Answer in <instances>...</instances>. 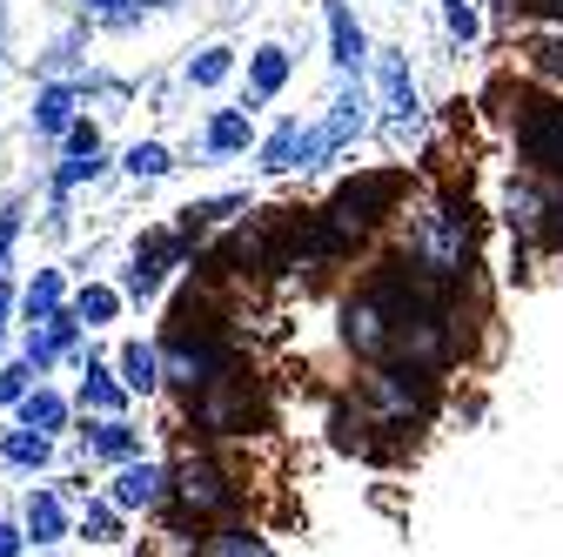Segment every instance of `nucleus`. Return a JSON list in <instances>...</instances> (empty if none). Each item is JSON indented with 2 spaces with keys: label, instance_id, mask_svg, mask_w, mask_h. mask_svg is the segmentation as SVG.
<instances>
[{
  "label": "nucleus",
  "instance_id": "nucleus-1",
  "mask_svg": "<svg viewBox=\"0 0 563 557\" xmlns=\"http://www.w3.org/2000/svg\"><path fill=\"white\" fill-rule=\"evenodd\" d=\"M396 262L409 275H422V283L450 290V296H470L476 290V208H470V195L463 188H437L402 222Z\"/></svg>",
  "mask_w": 563,
  "mask_h": 557
},
{
  "label": "nucleus",
  "instance_id": "nucleus-30",
  "mask_svg": "<svg viewBox=\"0 0 563 557\" xmlns=\"http://www.w3.org/2000/svg\"><path fill=\"white\" fill-rule=\"evenodd\" d=\"M121 168H128L134 182H162V175L175 168V155H168V142H134V149L121 155Z\"/></svg>",
  "mask_w": 563,
  "mask_h": 557
},
{
  "label": "nucleus",
  "instance_id": "nucleus-9",
  "mask_svg": "<svg viewBox=\"0 0 563 557\" xmlns=\"http://www.w3.org/2000/svg\"><path fill=\"white\" fill-rule=\"evenodd\" d=\"M188 255H195V249H188L175 229H148V236L134 242V255H128V269H121V283H114L121 303H155V296L168 290V275H175Z\"/></svg>",
  "mask_w": 563,
  "mask_h": 557
},
{
  "label": "nucleus",
  "instance_id": "nucleus-6",
  "mask_svg": "<svg viewBox=\"0 0 563 557\" xmlns=\"http://www.w3.org/2000/svg\"><path fill=\"white\" fill-rule=\"evenodd\" d=\"M504 222H510V236L530 255H563V188L530 175V168H517L504 182Z\"/></svg>",
  "mask_w": 563,
  "mask_h": 557
},
{
  "label": "nucleus",
  "instance_id": "nucleus-25",
  "mask_svg": "<svg viewBox=\"0 0 563 557\" xmlns=\"http://www.w3.org/2000/svg\"><path fill=\"white\" fill-rule=\"evenodd\" d=\"M0 457H8L14 470H27V477H34V470H47V463H54V437H41V430H21V424H14L8 437H0Z\"/></svg>",
  "mask_w": 563,
  "mask_h": 557
},
{
  "label": "nucleus",
  "instance_id": "nucleus-27",
  "mask_svg": "<svg viewBox=\"0 0 563 557\" xmlns=\"http://www.w3.org/2000/svg\"><path fill=\"white\" fill-rule=\"evenodd\" d=\"M208 557H275V544L249 524H222L216 537H208Z\"/></svg>",
  "mask_w": 563,
  "mask_h": 557
},
{
  "label": "nucleus",
  "instance_id": "nucleus-5",
  "mask_svg": "<svg viewBox=\"0 0 563 557\" xmlns=\"http://www.w3.org/2000/svg\"><path fill=\"white\" fill-rule=\"evenodd\" d=\"M175 403H181L188 437H208V444H229V437H249V430L268 424V396H262V383L249 370H229V376H216L208 390L175 396Z\"/></svg>",
  "mask_w": 563,
  "mask_h": 557
},
{
  "label": "nucleus",
  "instance_id": "nucleus-19",
  "mask_svg": "<svg viewBox=\"0 0 563 557\" xmlns=\"http://www.w3.org/2000/svg\"><path fill=\"white\" fill-rule=\"evenodd\" d=\"M114 376H121L128 396H155L162 390V350H155V342H121Z\"/></svg>",
  "mask_w": 563,
  "mask_h": 557
},
{
  "label": "nucleus",
  "instance_id": "nucleus-39",
  "mask_svg": "<svg viewBox=\"0 0 563 557\" xmlns=\"http://www.w3.org/2000/svg\"><path fill=\"white\" fill-rule=\"evenodd\" d=\"M0 41H8V0H0Z\"/></svg>",
  "mask_w": 563,
  "mask_h": 557
},
{
  "label": "nucleus",
  "instance_id": "nucleus-14",
  "mask_svg": "<svg viewBox=\"0 0 563 557\" xmlns=\"http://www.w3.org/2000/svg\"><path fill=\"white\" fill-rule=\"evenodd\" d=\"M329 47H335V67L349 81H363V67H369V34H363V21L349 14V0H329Z\"/></svg>",
  "mask_w": 563,
  "mask_h": 557
},
{
  "label": "nucleus",
  "instance_id": "nucleus-16",
  "mask_svg": "<svg viewBox=\"0 0 563 557\" xmlns=\"http://www.w3.org/2000/svg\"><path fill=\"white\" fill-rule=\"evenodd\" d=\"M289 75H296V54L282 47V41H268V47H255L249 54V108H262V101H275L282 88H289Z\"/></svg>",
  "mask_w": 563,
  "mask_h": 557
},
{
  "label": "nucleus",
  "instance_id": "nucleus-33",
  "mask_svg": "<svg viewBox=\"0 0 563 557\" xmlns=\"http://www.w3.org/2000/svg\"><path fill=\"white\" fill-rule=\"evenodd\" d=\"M21 363H27L34 376H47V370L60 363V350H54V336H47V323H34V329L21 336Z\"/></svg>",
  "mask_w": 563,
  "mask_h": 557
},
{
  "label": "nucleus",
  "instance_id": "nucleus-29",
  "mask_svg": "<svg viewBox=\"0 0 563 557\" xmlns=\"http://www.w3.org/2000/svg\"><path fill=\"white\" fill-rule=\"evenodd\" d=\"M235 75V47H201L188 61V88H222Z\"/></svg>",
  "mask_w": 563,
  "mask_h": 557
},
{
  "label": "nucleus",
  "instance_id": "nucleus-32",
  "mask_svg": "<svg viewBox=\"0 0 563 557\" xmlns=\"http://www.w3.org/2000/svg\"><path fill=\"white\" fill-rule=\"evenodd\" d=\"M443 28H450L456 47H476L483 41V8L476 0H443Z\"/></svg>",
  "mask_w": 563,
  "mask_h": 557
},
{
  "label": "nucleus",
  "instance_id": "nucleus-17",
  "mask_svg": "<svg viewBox=\"0 0 563 557\" xmlns=\"http://www.w3.org/2000/svg\"><path fill=\"white\" fill-rule=\"evenodd\" d=\"M81 444H88L95 463H128V457H141V430L128 424V416H95V424L81 430Z\"/></svg>",
  "mask_w": 563,
  "mask_h": 557
},
{
  "label": "nucleus",
  "instance_id": "nucleus-4",
  "mask_svg": "<svg viewBox=\"0 0 563 557\" xmlns=\"http://www.w3.org/2000/svg\"><path fill=\"white\" fill-rule=\"evenodd\" d=\"M242 477L216 457V450H181L175 463H168V517H175V531H222V524H235V511H242Z\"/></svg>",
  "mask_w": 563,
  "mask_h": 557
},
{
  "label": "nucleus",
  "instance_id": "nucleus-23",
  "mask_svg": "<svg viewBox=\"0 0 563 557\" xmlns=\"http://www.w3.org/2000/svg\"><path fill=\"white\" fill-rule=\"evenodd\" d=\"M54 309H67V283H60V269H34V283L21 290V316H27V329H34V323H47Z\"/></svg>",
  "mask_w": 563,
  "mask_h": 557
},
{
  "label": "nucleus",
  "instance_id": "nucleus-26",
  "mask_svg": "<svg viewBox=\"0 0 563 557\" xmlns=\"http://www.w3.org/2000/svg\"><path fill=\"white\" fill-rule=\"evenodd\" d=\"M67 309L81 316V329H108V323L121 316V290H114V283H88V290H81L75 303H67Z\"/></svg>",
  "mask_w": 563,
  "mask_h": 557
},
{
  "label": "nucleus",
  "instance_id": "nucleus-36",
  "mask_svg": "<svg viewBox=\"0 0 563 557\" xmlns=\"http://www.w3.org/2000/svg\"><path fill=\"white\" fill-rule=\"evenodd\" d=\"M510 14H523V21H543V28H563V0H504Z\"/></svg>",
  "mask_w": 563,
  "mask_h": 557
},
{
  "label": "nucleus",
  "instance_id": "nucleus-20",
  "mask_svg": "<svg viewBox=\"0 0 563 557\" xmlns=\"http://www.w3.org/2000/svg\"><path fill=\"white\" fill-rule=\"evenodd\" d=\"M81 409H95V416H121L128 409V390H121L114 363H101V357L81 363Z\"/></svg>",
  "mask_w": 563,
  "mask_h": 557
},
{
  "label": "nucleus",
  "instance_id": "nucleus-8",
  "mask_svg": "<svg viewBox=\"0 0 563 557\" xmlns=\"http://www.w3.org/2000/svg\"><path fill=\"white\" fill-rule=\"evenodd\" d=\"M363 128H369V88L342 75L329 114H322L316 128H302V162H296V168H322V162H335L342 149H356V134H363Z\"/></svg>",
  "mask_w": 563,
  "mask_h": 557
},
{
  "label": "nucleus",
  "instance_id": "nucleus-37",
  "mask_svg": "<svg viewBox=\"0 0 563 557\" xmlns=\"http://www.w3.org/2000/svg\"><path fill=\"white\" fill-rule=\"evenodd\" d=\"M0 557H27V531H21V517H0Z\"/></svg>",
  "mask_w": 563,
  "mask_h": 557
},
{
  "label": "nucleus",
  "instance_id": "nucleus-11",
  "mask_svg": "<svg viewBox=\"0 0 563 557\" xmlns=\"http://www.w3.org/2000/svg\"><path fill=\"white\" fill-rule=\"evenodd\" d=\"M162 498H168V463H155V457H128V463H114L108 504H114L121 517H134V511H162Z\"/></svg>",
  "mask_w": 563,
  "mask_h": 557
},
{
  "label": "nucleus",
  "instance_id": "nucleus-2",
  "mask_svg": "<svg viewBox=\"0 0 563 557\" xmlns=\"http://www.w3.org/2000/svg\"><path fill=\"white\" fill-rule=\"evenodd\" d=\"M437 376L430 370H402V363H376L363 383H356V403L363 409V424H369V437H376V457H389V450H402V444H416V430H430V416H437Z\"/></svg>",
  "mask_w": 563,
  "mask_h": 557
},
{
  "label": "nucleus",
  "instance_id": "nucleus-21",
  "mask_svg": "<svg viewBox=\"0 0 563 557\" xmlns=\"http://www.w3.org/2000/svg\"><path fill=\"white\" fill-rule=\"evenodd\" d=\"M523 75L563 95V28H537V34L523 41Z\"/></svg>",
  "mask_w": 563,
  "mask_h": 557
},
{
  "label": "nucleus",
  "instance_id": "nucleus-34",
  "mask_svg": "<svg viewBox=\"0 0 563 557\" xmlns=\"http://www.w3.org/2000/svg\"><path fill=\"white\" fill-rule=\"evenodd\" d=\"M21 229H27V208H21V201H8V208H0V275H8V262H14Z\"/></svg>",
  "mask_w": 563,
  "mask_h": 557
},
{
  "label": "nucleus",
  "instance_id": "nucleus-31",
  "mask_svg": "<svg viewBox=\"0 0 563 557\" xmlns=\"http://www.w3.org/2000/svg\"><path fill=\"white\" fill-rule=\"evenodd\" d=\"M101 168H108V155H101V149H88V155H67V162H60V168H54V195H60V201H67V195H75V188H81V182H95V175H101Z\"/></svg>",
  "mask_w": 563,
  "mask_h": 557
},
{
  "label": "nucleus",
  "instance_id": "nucleus-24",
  "mask_svg": "<svg viewBox=\"0 0 563 557\" xmlns=\"http://www.w3.org/2000/svg\"><path fill=\"white\" fill-rule=\"evenodd\" d=\"M296 162H302V121L289 114V121H275V134L262 142V175H296Z\"/></svg>",
  "mask_w": 563,
  "mask_h": 557
},
{
  "label": "nucleus",
  "instance_id": "nucleus-38",
  "mask_svg": "<svg viewBox=\"0 0 563 557\" xmlns=\"http://www.w3.org/2000/svg\"><path fill=\"white\" fill-rule=\"evenodd\" d=\"M14 309H21V296L0 283V350H8V316H14Z\"/></svg>",
  "mask_w": 563,
  "mask_h": 557
},
{
  "label": "nucleus",
  "instance_id": "nucleus-22",
  "mask_svg": "<svg viewBox=\"0 0 563 557\" xmlns=\"http://www.w3.org/2000/svg\"><path fill=\"white\" fill-rule=\"evenodd\" d=\"M329 444H335L342 457H376V437H369V424H363L356 403H335V409H329Z\"/></svg>",
  "mask_w": 563,
  "mask_h": 557
},
{
  "label": "nucleus",
  "instance_id": "nucleus-15",
  "mask_svg": "<svg viewBox=\"0 0 563 557\" xmlns=\"http://www.w3.org/2000/svg\"><path fill=\"white\" fill-rule=\"evenodd\" d=\"M249 142H255L249 108H216V114H208V128H201V155L208 162H235V155H249Z\"/></svg>",
  "mask_w": 563,
  "mask_h": 557
},
{
  "label": "nucleus",
  "instance_id": "nucleus-7",
  "mask_svg": "<svg viewBox=\"0 0 563 557\" xmlns=\"http://www.w3.org/2000/svg\"><path fill=\"white\" fill-rule=\"evenodd\" d=\"M510 142L523 155L530 175L556 182L563 188V95H537V88H517V108H510Z\"/></svg>",
  "mask_w": 563,
  "mask_h": 557
},
{
  "label": "nucleus",
  "instance_id": "nucleus-28",
  "mask_svg": "<svg viewBox=\"0 0 563 557\" xmlns=\"http://www.w3.org/2000/svg\"><path fill=\"white\" fill-rule=\"evenodd\" d=\"M75 537H88V544H121V511H114L108 498H88L81 517H75Z\"/></svg>",
  "mask_w": 563,
  "mask_h": 557
},
{
  "label": "nucleus",
  "instance_id": "nucleus-18",
  "mask_svg": "<svg viewBox=\"0 0 563 557\" xmlns=\"http://www.w3.org/2000/svg\"><path fill=\"white\" fill-rule=\"evenodd\" d=\"M14 416H21V430H41V437H60L67 430V416H75V403H67L54 383H34L21 403H14Z\"/></svg>",
  "mask_w": 563,
  "mask_h": 557
},
{
  "label": "nucleus",
  "instance_id": "nucleus-3",
  "mask_svg": "<svg viewBox=\"0 0 563 557\" xmlns=\"http://www.w3.org/2000/svg\"><path fill=\"white\" fill-rule=\"evenodd\" d=\"M396 201H402V175H396V168L335 182V195L316 208V229H322V242H329V262H349L356 249H369V242L396 222Z\"/></svg>",
  "mask_w": 563,
  "mask_h": 557
},
{
  "label": "nucleus",
  "instance_id": "nucleus-13",
  "mask_svg": "<svg viewBox=\"0 0 563 557\" xmlns=\"http://www.w3.org/2000/svg\"><path fill=\"white\" fill-rule=\"evenodd\" d=\"M75 121H81V88L75 81H41L34 108H27V128L41 134V142H60Z\"/></svg>",
  "mask_w": 563,
  "mask_h": 557
},
{
  "label": "nucleus",
  "instance_id": "nucleus-12",
  "mask_svg": "<svg viewBox=\"0 0 563 557\" xmlns=\"http://www.w3.org/2000/svg\"><path fill=\"white\" fill-rule=\"evenodd\" d=\"M21 531H27V544H34V550L67 544V537H75V511H67V498H60V491L34 483V491L21 498Z\"/></svg>",
  "mask_w": 563,
  "mask_h": 557
},
{
  "label": "nucleus",
  "instance_id": "nucleus-35",
  "mask_svg": "<svg viewBox=\"0 0 563 557\" xmlns=\"http://www.w3.org/2000/svg\"><path fill=\"white\" fill-rule=\"evenodd\" d=\"M34 383H41V376H34L27 363H0V409H14V403L34 390Z\"/></svg>",
  "mask_w": 563,
  "mask_h": 557
},
{
  "label": "nucleus",
  "instance_id": "nucleus-10",
  "mask_svg": "<svg viewBox=\"0 0 563 557\" xmlns=\"http://www.w3.org/2000/svg\"><path fill=\"white\" fill-rule=\"evenodd\" d=\"M376 108H383V128H389V134H409V128L422 121L416 75H409L402 47H383V54H376Z\"/></svg>",
  "mask_w": 563,
  "mask_h": 557
}]
</instances>
